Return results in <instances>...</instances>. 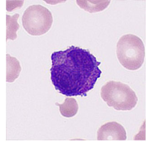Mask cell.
I'll list each match as a JSON object with an SVG mask.
<instances>
[{
	"instance_id": "obj_8",
	"label": "cell",
	"mask_w": 151,
	"mask_h": 149,
	"mask_svg": "<svg viewBox=\"0 0 151 149\" xmlns=\"http://www.w3.org/2000/svg\"><path fill=\"white\" fill-rule=\"evenodd\" d=\"M19 17L18 13L13 16L6 15V41L8 40H16L17 37V32L19 28L17 20Z\"/></svg>"
},
{
	"instance_id": "obj_6",
	"label": "cell",
	"mask_w": 151,
	"mask_h": 149,
	"mask_svg": "<svg viewBox=\"0 0 151 149\" xmlns=\"http://www.w3.org/2000/svg\"><path fill=\"white\" fill-rule=\"evenodd\" d=\"M22 67L19 61L14 57L6 54V80L7 82H13L19 76Z\"/></svg>"
},
{
	"instance_id": "obj_9",
	"label": "cell",
	"mask_w": 151,
	"mask_h": 149,
	"mask_svg": "<svg viewBox=\"0 0 151 149\" xmlns=\"http://www.w3.org/2000/svg\"><path fill=\"white\" fill-rule=\"evenodd\" d=\"M81 8L89 12H96L104 10L109 5L110 1H77Z\"/></svg>"
},
{
	"instance_id": "obj_3",
	"label": "cell",
	"mask_w": 151,
	"mask_h": 149,
	"mask_svg": "<svg viewBox=\"0 0 151 149\" xmlns=\"http://www.w3.org/2000/svg\"><path fill=\"white\" fill-rule=\"evenodd\" d=\"M101 97L109 107L117 110H130L134 108L138 99L128 85L119 81H109L101 89Z\"/></svg>"
},
{
	"instance_id": "obj_4",
	"label": "cell",
	"mask_w": 151,
	"mask_h": 149,
	"mask_svg": "<svg viewBox=\"0 0 151 149\" xmlns=\"http://www.w3.org/2000/svg\"><path fill=\"white\" fill-rule=\"evenodd\" d=\"M22 22L24 28L29 35L41 36L50 30L53 17L50 11L46 7L42 5H33L25 10Z\"/></svg>"
},
{
	"instance_id": "obj_2",
	"label": "cell",
	"mask_w": 151,
	"mask_h": 149,
	"mask_svg": "<svg viewBox=\"0 0 151 149\" xmlns=\"http://www.w3.org/2000/svg\"><path fill=\"white\" fill-rule=\"evenodd\" d=\"M116 53L119 61L124 68L129 70H137L144 63L145 45L137 36L124 35L118 41Z\"/></svg>"
},
{
	"instance_id": "obj_5",
	"label": "cell",
	"mask_w": 151,
	"mask_h": 149,
	"mask_svg": "<svg viewBox=\"0 0 151 149\" xmlns=\"http://www.w3.org/2000/svg\"><path fill=\"white\" fill-rule=\"evenodd\" d=\"M126 138L125 129L116 122L106 123L97 132L98 140H125Z\"/></svg>"
},
{
	"instance_id": "obj_1",
	"label": "cell",
	"mask_w": 151,
	"mask_h": 149,
	"mask_svg": "<svg viewBox=\"0 0 151 149\" xmlns=\"http://www.w3.org/2000/svg\"><path fill=\"white\" fill-rule=\"evenodd\" d=\"M51 80L56 90L67 97L86 96L101 77V63L86 49L71 46L52 53Z\"/></svg>"
},
{
	"instance_id": "obj_7",
	"label": "cell",
	"mask_w": 151,
	"mask_h": 149,
	"mask_svg": "<svg viewBox=\"0 0 151 149\" xmlns=\"http://www.w3.org/2000/svg\"><path fill=\"white\" fill-rule=\"evenodd\" d=\"M56 105L59 106L60 113L64 117H73L78 110V102L73 98H67L62 104L56 103Z\"/></svg>"
}]
</instances>
